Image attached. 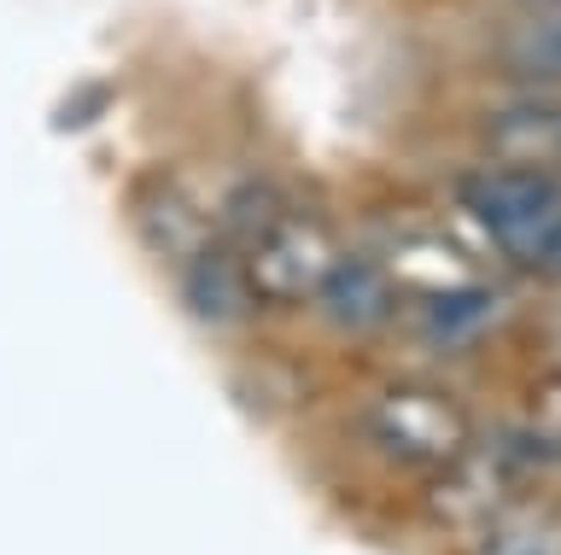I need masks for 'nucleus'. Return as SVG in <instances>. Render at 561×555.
Wrapping results in <instances>:
<instances>
[{
    "instance_id": "nucleus-1",
    "label": "nucleus",
    "mask_w": 561,
    "mask_h": 555,
    "mask_svg": "<svg viewBox=\"0 0 561 555\" xmlns=\"http://www.w3.org/2000/svg\"><path fill=\"white\" fill-rule=\"evenodd\" d=\"M462 205L473 222L497 240V246L526 269L538 252V240L556 229L561 217V176L550 170H526V164H497V170H473L462 182Z\"/></svg>"
},
{
    "instance_id": "nucleus-2",
    "label": "nucleus",
    "mask_w": 561,
    "mask_h": 555,
    "mask_svg": "<svg viewBox=\"0 0 561 555\" xmlns=\"http://www.w3.org/2000/svg\"><path fill=\"white\" fill-rule=\"evenodd\" d=\"M240 257L252 269V287L263 299H316L322 275L333 269V234L310 211H293L287 199L240 240Z\"/></svg>"
},
{
    "instance_id": "nucleus-3",
    "label": "nucleus",
    "mask_w": 561,
    "mask_h": 555,
    "mask_svg": "<svg viewBox=\"0 0 561 555\" xmlns=\"http://www.w3.org/2000/svg\"><path fill=\"white\" fill-rule=\"evenodd\" d=\"M368 439L403 467H450L468 450V415L445 392L392 386L368 409Z\"/></svg>"
},
{
    "instance_id": "nucleus-4",
    "label": "nucleus",
    "mask_w": 561,
    "mask_h": 555,
    "mask_svg": "<svg viewBox=\"0 0 561 555\" xmlns=\"http://www.w3.org/2000/svg\"><path fill=\"white\" fill-rule=\"evenodd\" d=\"M182 304L199 322H210V327L245 322V316H252V304H257V287H252L245 257L222 252V240H217V246H205V252H193V257H182Z\"/></svg>"
},
{
    "instance_id": "nucleus-5",
    "label": "nucleus",
    "mask_w": 561,
    "mask_h": 555,
    "mask_svg": "<svg viewBox=\"0 0 561 555\" xmlns=\"http://www.w3.org/2000/svg\"><path fill=\"white\" fill-rule=\"evenodd\" d=\"M316 304L322 316L340 327V334H375V327L392 322V304H398V287L392 275L368 257H333V269L322 275L316 287Z\"/></svg>"
},
{
    "instance_id": "nucleus-6",
    "label": "nucleus",
    "mask_w": 561,
    "mask_h": 555,
    "mask_svg": "<svg viewBox=\"0 0 561 555\" xmlns=\"http://www.w3.org/2000/svg\"><path fill=\"white\" fill-rule=\"evenodd\" d=\"M503 316V299L491 287H433L427 299H421V327H427V339L438 351H456V345H473L491 334V322Z\"/></svg>"
},
{
    "instance_id": "nucleus-7",
    "label": "nucleus",
    "mask_w": 561,
    "mask_h": 555,
    "mask_svg": "<svg viewBox=\"0 0 561 555\" xmlns=\"http://www.w3.org/2000/svg\"><path fill=\"white\" fill-rule=\"evenodd\" d=\"M491 147L503 152V164H526V170H561V100H533L515 106L491 124Z\"/></svg>"
},
{
    "instance_id": "nucleus-8",
    "label": "nucleus",
    "mask_w": 561,
    "mask_h": 555,
    "mask_svg": "<svg viewBox=\"0 0 561 555\" xmlns=\"http://www.w3.org/2000/svg\"><path fill=\"white\" fill-rule=\"evenodd\" d=\"M480 555H561V502L526 497L491 514Z\"/></svg>"
},
{
    "instance_id": "nucleus-9",
    "label": "nucleus",
    "mask_w": 561,
    "mask_h": 555,
    "mask_svg": "<svg viewBox=\"0 0 561 555\" xmlns=\"http://www.w3.org/2000/svg\"><path fill=\"white\" fill-rule=\"evenodd\" d=\"M140 229H147V240L170 257H193V252H205L222 240L217 222H205L193 211V199H182V194H147L140 199Z\"/></svg>"
},
{
    "instance_id": "nucleus-10",
    "label": "nucleus",
    "mask_w": 561,
    "mask_h": 555,
    "mask_svg": "<svg viewBox=\"0 0 561 555\" xmlns=\"http://www.w3.org/2000/svg\"><path fill=\"white\" fill-rule=\"evenodd\" d=\"M508 71L520 82H533V89H561V7L550 19L526 24L515 42H508Z\"/></svg>"
},
{
    "instance_id": "nucleus-11",
    "label": "nucleus",
    "mask_w": 561,
    "mask_h": 555,
    "mask_svg": "<svg viewBox=\"0 0 561 555\" xmlns=\"http://www.w3.org/2000/svg\"><path fill=\"white\" fill-rule=\"evenodd\" d=\"M515 450L520 456H561V374H550L543 386L526 397V421L515 427Z\"/></svg>"
},
{
    "instance_id": "nucleus-12",
    "label": "nucleus",
    "mask_w": 561,
    "mask_h": 555,
    "mask_svg": "<svg viewBox=\"0 0 561 555\" xmlns=\"http://www.w3.org/2000/svg\"><path fill=\"white\" fill-rule=\"evenodd\" d=\"M526 269H538V275H561V217H556V229L538 240V252H533V264Z\"/></svg>"
},
{
    "instance_id": "nucleus-13",
    "label": "nucleus",
    "mask_w": 561,
    "mask_h": 555,
    "mask_svg": "<svg viewBox=\"0 0 561 555\" xmlns=\"http://www.w3.org/2000/svg\"><path fill=\"white\" fill-rule=\"evenodd\" d=\"M538 7H561V0H538Z\"/></svg>"
}]
</instances>
